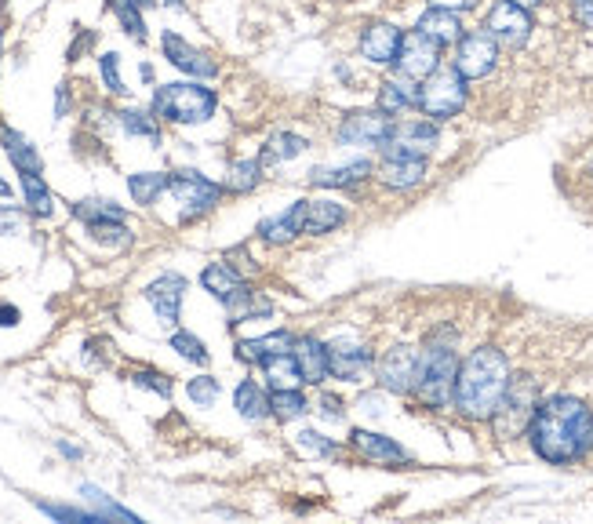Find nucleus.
<instances>
[{
	"label": "nucleus",
	"instance_id": "55",
	"mask_svg": "<svg viewBox=\"0 0 593 524\" xmlns=\"http://www.w3.org/2000/svg\"><path fill=\"white\" fill-rule=\"evenodd\" d=\"M0 197H11V182L0 179Z\"/></svg>",
	"mask_w": 593,
	"mask_h": 524
},
{
	"label": "nucleus",
	"instance_id": "48",
	"mask_svg": "<svg viewBox=\"0 0 593 524\" xmlns=\"http://www.w3.org/2000/svg\"><path fill=\"white\" fill-rule=\"evenodd\" d=\"M321 408H324V415H328V419H342V415H346V408H342V401L335 397V393H324Z\"/></svg>",
	"mask_w": 593,
	"mask_h": 524
},
{
	"label": "nucleus",
	"instance_id": "21",
	"mask_svg": "<svg viewBox=\"0 0 593 524\" xmlns=\"http://www.w3.org/2000/svg\"><path fill=\"white\" fill-rule=\"evenodd\" d=\"M415 30H423L430 41H437L441 48H455L459 44V37H463V19H459V11H448V8H426L423 19H419V26Z\"/></svg>",
	"mask_w": 593,
	"mask_h": 524
},
{
	"label": "nucleus",
	"instance_id": "6",
	"mask_svg": "<svg viewBox=\"0 0 593 524\" xmlns=\"http://www.w3.org/2000/svg\"><path fill=\"white\" fill-rule=\"evenodd\" d=\"M168 193L179 201L182 208V219H201L222 201V186L212 182L208 175L193 172V168H182V172H171L168 175Z\"/></svg>",
	"mask_w": 593,
	"mask_h": 524
},
{
	"label": "nucleus",
	"instance_id": "7",
	"mask_svg": "<svg viewBox=\"0 0 593 524\" xmlns=\"http://www.w3.org/2000/svg\"><path fill=\"white\" fill-rule=\"evenodd\" d=\"M535 404H539V386H535V379H528V375H524V383L521 379H513L510 390H506V397H503V404H499V412L492 415L495 434L517 437L521 430H528Z\"/></svg>",
	"mask_w": 593,
	"mask_h": 524
},
{
	"label": "nucleus",
	"instance_id": "49",
	"mask_svg": "<svg viewBox=\"0 0 593 524\" xmlns=\"http://www.w3.org/2000/svg\"><path fill=\"white\" fill-rule=\"evenodd\" d=\"M430 4H433V8H448V11H459V15H463V11L477 8L481 0H430Z\"/></svg>",
	"mask_w": 593,
	"mask_h": 524
},
{
	"label": "nucleus",
	"instance_id": "28",
	"mask_svg": "<svg viewBox=\"0 0 593 524\" xmlns=\"http://www.w3.org/2000/svg\"><path fill=\"white\" fill-rule=\"evenodd\" d=\"M262 372H266V383H270L273 390H292V386L306 383V379H302V368H299V361H295L292 350L266 357V361H262Z\"/></svg>",
	"mask_w": 593,
	"mask_h": 524
},
{
	"label": "nucleus",
	"instance_id": "58",
	"mask_svg": "<svg viewBox=\"0 0 593 524\" xmlns=\"http://www.w3.org/2000/svg\"><path fill=\"white\" fill-rule=\"evenodd\" d=\"M590 168H593V164H590Z\"/></svg>",
	"mask_w": 593,
	"mask_h": 524
},
{
	"label": "nucleus",
	"instance_id": "17",
	"mask_svg": "<svg viewBox=\"0 0 593 524\" xmlns=\"http://www.w3.org/2000/svg\"><path fill=\"white\" fill-rule=\"evenodd\" d=\"M401 37L404 33L397 30V26H390V22H368L361 30V55L372 66H390L393 59H397V51H401Z\"/></svg>",
	"mask_w": 593,
	"mask_h": 524
},
{
	"label": "nucleus",
	"instance_id": "35",
	"mask_svg": "<svg viewBox=\"0 0 593 524\" xmlns=\"http://www.w3.org/2000/svg\"><path fill=\"white\" fill-rule=\"evenodd\" d=\"M110 11L117 15L121 30L128 33L131 41L146 44V19H142V4H139V0H110Z\"/></svg>",
	"mask_w": 593,
	"mask_h": 524
},
{
	"label": "nucleus",
	"instance_id": "54",
	"mask_svg": "<svg viewBox=\"0 0 593 524\" xmlns=\"http://www.w3.org/2000/svg\"><path fill=\"white\" fill-rule=\"evenodd\" d=\"M510 4H517V8H524V11H535L543 0H510Z\"/></svg>",
	"mask_w": 593,
	"mask_h": 524
},
{
	"label": "nucleus",
	"instance_id": "5",
	"mask_svg": "<svg viewBox=\"0 0 593 524\" xmlns=\"http://www.w3.org/2000/svg\"><path fill=\"white\" fill-rule=\"evenodd\" d=\"M466 106V77L459 70H437L419 81V110L430 121H448Z\"/></svg>",
	"mask_w": 593,
	"mask_h": 524
},
{
	"label": "nucleus",
	"instance_id": "8",
	"mask_svg": "<svg viewBox=\"0 0 593 524\" xmlns=\"http://www.w3.org/2000/svg\"><path fill=\"white\" fill-rule=\"evenodd\" d=\"M532 30H535L532 11L517 8L510 0H499V4L488 11V19H484V33L506 51H521L524 44L532 41Z\"/></svg>",
	"mask_w": 593,
	"mask_h": 524
},
{
	"label": "nucleus",
	"instance_id": "57",
	"mask_svg": "<svg viewBox=\"0 0 593 524\" xmlns=\"http://www.w3.org/2000/svg\"><path fill=\"white\" fill-rule=\"evenodd\" d=\"M171 4H182V0H171Z\"/></svg>",
	"mask_w": 593,
	"mask_h": 524
},
{
	"label": "nucleus",
	"instance_id": "46",
	"mask_svg": "<svg viewBox=\"0 0 593 524\" xmlns=\"http://www.w3.org/2000/svg\"><path fill=\"white\" fill-rule=\"evenodd\" d=\"M37 510L55 521H102L95 510H77V506H59V503H37Z\"/></svg>",
	"mask_w": 593,
	"mask_h": 524
},
{
	"label": "nucleus",
	"instance_id": "51",
	"mask_svg": "<svg viewBox=\"0 0 593 524\" xmlns=\"http://www.w3.org/2000/svg\"><path fill=\"white\" fill-rule=\"evenodd\" d=\"M572 11L583 26H593V0H572Z\"/></svg>",
	"mask_w": 593,
	"mask_h": 524
},
{
	"label": "nucleus",
	"instance_id": "56",
	"mask_svg": "<svg viewBox=\"0 0 593 524\" xmlns=\"http://www.w3.org/2000/svg\"><path fill=\"white\" fill-rule=\"evenodd\" d=\"M139 4H142V8H150V4H153V0H139Z\"/></svg>",
	"mask_w": 593,
	"mask_h": 524
},
{
	"label": "nucleus",
	"instance_id": "43",
	"mask_svg": "<svg viewBox=\"0 0 593 524\" xmlns=\"http://www.w3.org/2000/svg\"><path fill=\"white\" fill-rule=\"evenodd\" d=\"M295 444H299L302 455H310V459H324V455L335 452V441L332 437L317 434V430H302L299 437H295Z\"/></svg>",
	"mask_w": 593,
	"mask_h": 524
},
{
	"label": "nucleus",
	"instance_id": "29",
	"mask_svg": "<svg viewBox=\"0 0 593 524\" xmlns=\"http://www.w3.org/2000/svg\"><path fill=\"white\" fill-rule=\"evenodd\" d=\"M372 175V161H350L342 164V168H317L310 172L313 186H335V190H346V186H357Z\"/></svg>",
	"mask_w": 593,
	"mask_h": 524
},
{
	"label": "nucleus",
	"instance_id": "26",
	"mask_svg": "<svg viewBox=\"0 0 593 524\" xmlns=\"http://www.w3.org/2000/svg\"><path fill=\"white\" fill-rule=\"evenodd\" d=\"M295 346V335L292 332H270V335H259V339H244V343H237V357L241 361H255L262 364L266 357H273V353H288Z\"/></svg>",
	"mask_w": 593,
	"mask_h": 524
},
{
	"label": "nucleus",
	"instance_id": "9",
	"mask_svg": "<svg viewBox=\"0 0 593 524\" xmlns=\"http://www.w3.org/2000/svg\"><path fill=\"white\" fill-rule=\"evenodd\" d=\"M452 66L463 73L466 81H484V77H492L495 66H499V44H495L484 30L463 33L459 44H455Z\"/></svg>",
	"mask_w": 593,
	"mask_h": 524
},
{
	"label": "nucleus",
	"instance_id": "19",
	"mask_svg": "<svg viewBox=\"0 0 593 524\" xmlns=\"http://www.w3.org/2000/svg\"><path fill=\"white\" fill-rule=\"evenodd\" d=\"M379 110L382 113H408V110H419V81H412V77H404V73H397V77H386V81L379 84Z\"/></svg>",
	"mask_w": 593,
	"mask_h": 524
},
{
	"label": "nucleus",
	"instance_id": "10",
	"mask_svg": "<svg viewBox=\"0 0 593 524\" xmlns=\"http://www.w3.org/2000/svg\"><path fill=\"white\" fill-rule=\"evenodd\" d=\"M441 44L430 41L423 30H412L401 37V51H397V73L412 77V81H426L430 73L441 70Z\"/></svg>",
	"mask_w": 593,
	"mask_h": 524
},
{
	"label": "nucleus",
	"instance_id": "32",
	"mask_svg": "<svg viewBox=\"0 0 593 524\" xmlns=\"http://www.w3.org/2000/svg\"><path fill=\"white\" fill-rule=\"evenodd\" d=\"M310 150V142L295 135V131H277L270 142H266V153H262V161L266 164H284V161H295L302 153Z\"/></svg>",
	"mask_w": 593,
	"mask_h": 524
},
{
	"label": "nucleus",
	"instance_id": "14",
	"mask_svg": "<svg viewBox=\"0 0 593 524\" xmlns=\"http://www.w3.org/2000/svg\"><path fill=\"white\" fill-rule=\"evenodd\" d=\"M288 219H292L295 233H310V237H321V233H332L346 212H342V204L335 201H295L288 208Z\"/></svg>",
	"mask_w": 593,
	"mask_h": 524
},
{
	"label": "nucleus",
	"instance_id": "37",
	"mask_svg": "<svg viewBox=\"0 0 593 524\" xmlns=\"http://www.w3.org/2000/svg\"><path fill=\"white\" fill-rule=\"evenodd\" d=\"M262 179V161H233L226 172V190L230 193H252Z\"/></svg>",
	"mask_w": 593,
	"mask_h": 524
},
{
	"label": "nucleus",
	"instance_id": "27",
	"mask_svg": "<svg viewBox=\"0 0 593 524\" xmlns=\"http://www.w3.org/2000/svg\"><path fill=\"white\" fill-rule=\"evenodd\" d=\"M233 408H237V415H241L244 423H262V419L270 415V397L262 393L259 383L244 379V383L233 390Z\"/></svg>",
	"mask_w": 593,
	"mask_h": 524
},
{
	"label": "nucleus",
	"instance_id": "42",
	"mask_svg": "<svg viewBox=\"0 0 593 524\" xmlns=\"http://www.w3.org/2000/svg\"><path fill=\"white\" fill-rule=\"evenodd\" d=\"M259 237L266 244H288L292 237H299L292 226V219H288V212L284 215H273V219H262L259 222Z\"/></svg>",
	"mask_w": 593,
	"mask_h": 524
},
{
	"label": "nucleus",
	"instance_id": "40",
	"mask_svg": "<svg viewBox=\"0 0 593 524\" xmlns=\"http://www.w3.org/2000/svg\"><path fill=\"white\" fill-rule=\"evenodd\" d=\"M168 346H171L175 353H179L182 361H190V364H208V361H212V353H208V346H204L193 332H175V335L168 339Z\"/></svg>",
	"mask_w": 593,
	"mask_h": 524
},
{
	"label": "nucleus",
	"instance_id": "36",
	"mask_svg": "<svg viewBox=\"0 0 593 524\" xmlns=\"http://www.w3.org/2000/svg\"><path fill=\"white\" fill-rule=\"evenodd\" d=\"M306 408H310V404H306V397L299 393V386H292V390H273L270 393V415H277L281 423H292V419H299Z\"/></svg>",
	"mask_w": 593,
	"mask_h": 524
},
{
	"label": "nucleus",
	"instance_id": "31",
	"mask_svg": "<svg viewBox=\"0 0 593 524\" xmlns=\"http://www.w3.org/2000/svg\"><path fill=\"white\" fill-rule=\"evenodd\" d=\"M164 190H168V175H164V172H135V175H128L131 201L142 204V208L157 204V197H161Z\"/></svg>",
	"mask_w": 593,
	"mask_h": 524
},
{
	"label": "nucleus",
	"instance_id": "25",
	"mask_svg": "<svg viewBox=\"0 0 593 524\" xmlns=\"http://www.w3.org/2000/svg\"><path fill=\"white\" fill-rule=\"evenodd\" d=\"M201 284H204V292L212 295V299H219L222 306L230 303L233 295L244 288L241 273L233 270L230 262H208V266H204V273H201Z\"/></svg>",
	"mask_w": 593,
	"mask_h": 524
},
{
	"label": "nucleus",
	"instance_id": "44",
	"mask_svg": "<svg viewBox=\"0 0 593 524\" xmlns=\"http://www.w3.org/2000/svg\"><path fill=\"white\" fill-rule=\"evenodd\" d=\"M128 379L139 386V390H150V393H157V397H171V379L164 372H153V368H139V372H131Z\"/></svg>",
	"mask_w": 593,
	"mask_h": 524
},
{
	"label": "nucleus",
	"instance_id": "13",
	"mask_svg": "<svg viewBox=\"0 0 593 524\" xmlns=\"http://www.w3.org/2000/svg\"><path fill=\"white\" fill-rule=\"evenodd\" d=\"M186 292H190V281L182 273H161L153 284H146V303L153 306L157 321L161 324H179L182 317V303H186Z\"/></svg>",
	"mask_w": 593,
	"mask_h": 524
},
{
	"label": "nucleus",
	"instance_id": "1",
	"mask_svg": "<svg viewBox=\"0 0 593 524\" xmlns=\"http://www.w3.org/2000/svg\"><path fill=\"white\" fill-rule=\"evenodd\" d=\"M528 444L539 459L553 466L579 463L593 448V408L579 397L557 393L535 404L532 423H528Z\"/></svg>",
	"mask_w": 593,
	"mask_h": 524
},
{
	"label": "nucleus",
	"instance_id": "41",
	"mask_svg": "<svg viewBox=\"0 0 593 524\" xmlns=\"http://www.w3.org/2000/svg\"><path fill=\"white\" fill-rule=\"evenodd\" d=\"M219 393H222V386L215 375H197V379L186 383V397H190L197 408H212V404L219 401Z\"/></svg>",
	"mask_w": 593,
	"mask_h": 524
},
{
	"label": "nucleus",
	"instance_id": "33",
	"mask_svg": "<svg viewBox=\"0 0 593 524\" xmlns=\"http://www.w3.org/2000/svg\"><path fill=\"white\" fill-rule=\"evenodd\" d=\"M117 121L128 135L135 139H146L150 146H161V124H157V113H142V110H121Z\"/></svg>",
	"mask_w": 593,
	"mask_h": 524
},
{
	"label": "nucleus",
	"instance_id": "23",
	"mask_svg": "<svg viewBox=\"0 0 593 524\" xmlns=\"http://www.w3.org/2000/svg\"><path fill=\"white\" fill-rule=\"evenodd\" d=\"M295 361H299L302 368V379L306 383H324L328 375H332V368H328V346L321 343V339H313V335H306V339H295L292 346Z\"/></svg>",
	"mask_w": 593,
	"mask_h": 524
},
{
	"label": "nucleus",
	"instance_id": "53",
	"mask_svg": "<svg viewBox=\"0 0 593 524\" xmlns=\"http://www.w3.org/2000/svg\"><path fill=\"white\" fill-rule=\"evenodd\" d=\"M59 452L66 455V459H70V463H77V459H81V448H77V444H70V441H59Z\"/></svg>",
	"mask_w": 593,
	"mask_h": 524
},
{
	"label": "nucleus",
	"instance_id": "52",
	"mask_svg": "<svg viewBox=\"0 0 593 524\" xmlns=\"http://www.w3.org/2000/svg\"><path fill=\"white\" fill-rule=\"evenodd\" d=\"M66 110H70V95H66V88L55 91V117H66Z\"/></svg>",
	"mask_w": 593,
	"mask_h": 524
},
{
	"label": "nucleus",
	"instance_id": "4",
	"mask_svg": "<svg viewBox=\"0 0 593 524\" xmlns=\"http://www.w3.org/2000/svg\"><path fill=\"white\" fill-rule=\"evenodd\" d=\"M455 375H459V357L452 346H430L419 361L415 375V393L426 408H448L455 401Z\"/></svg>",
	"mask_w": 593,
	"mask_h": 524
},
{
	"label": "nucleus",
	"instance_id": "47",
	"mask_svg": "<svg viewBox=\"0 0 593 524\" xmlns=\"http://www.w3.org/2000/svg\"><path fill=\"white\" fill-rule=\"evenodd\" d=\"M26 226V212L15 204H0V237H15Z\"/></svg>",
	"mask_w": 593,
	"mask_h": 524
},
{
	"label": "nucleus",
	"instance_id": "20",
	"mask_svg": "<svg viewBox=\"0 0 593 524\" xmlns=\"http://www.w3.org/2000/svg\"><path fill=\"white\" fill-rule=\"evenodd\" d=\"M0 146L8 153L11 168L19 175H44V157L26 135H19L15 128H0Z\"/></svg>",
	"mask_w": 593,
	"mask_h": 524
},
{
	"label": "nucleus",
	"instance_id": "45",
	"mask_svg": "<svg viewBox=\"0 0 593 524\" xmlns=\"http://www.w3.org/2000/svg\"><path fill=\"white\" fill-rule=\"evenodd\" d=\"M99 73H102V84H106V91L110 95H124V81H121V59L113 55V51H106V55H99Z\"/></svg>",
	"mask_w": 593,
	"mask_h": 524
},
{
	"label": "nucleus",
	"instance_id": "3",
	"mask_svg": "<svg viewBox=\"0 0 593 524\" xmlns=\"http://www.w3.org/2000/svg\"><path fill=\"white\" fill-rule=\"evenodd\" d=\"M219 110V95L197 81L161 84L153 91V113L171 124H204Z\"/></svg>",
	"mask_w": 593,
	"mask_h": 524
},
{
	"label": "nucleus",
	"instance_id": "24",
	"mask_svg": "<svg viewBox=\"0 0 593 524\" xmlns=\"http://www.w3.org/2000/svg\"><path fill=\"white\" fill-rule=\"evenodd\" d=\"M350 437H353V448L361 455H368V459H375V463H412V455L404 452L393 437L372 434V430H353Z\"/></svg>",
	"mask_w": 593,
	"mask_h": 524
},
{
	"label": "nucleus",
	"instance_id": "15",
	"mask_svg": "<svg viewBox=\"0 0 593 524\" xmlns=\"http://www.w3.org/2000/svg\"><path fill=\"white\" fill-rule=\"evenodd\" d=\"M441 131L437 121H401L393 124L390 139H386V153H404V157H426L437 146Z\"/></svg>",
	"mask_w": 593,
	"mask_h": 524
},
{
	"label": "nucleus",
	"instance_id": "16",
	"mask_svg": "<svg viewBox=\"0 0 593 524\" xmlns=\"http://www.w3.org/2000/svg\"><path fill=\"white\" fill-rule=\"evenodd\" d=\"M161 51H164V59H168L175 70L190 73V77H215V73H219V62H215L208 51L193 48L190 41H182L179 33H171V30L164 33Z\"/></svg>",
	"mask_w": 593,
	"mask_h": 524
},
{
	"label": "nucleus",
	"instance_id": "39",
	"mask_svg": "<svg viewBox=\"0 0 593 524\" xmlns=\"http://www.w3.org/2000/svg\"><path fill=\"white\" fill-rule=\"evenodd\" d=\"M81 495H84V503L95 506V514H99V517H121V521H139V517L131 514L128 506H117L110 495L102 492V488H95V484H81Z\"/></svg>",
	"mask_w": 593,
	"mask_h": 524
},
{
	"label": "nucleus",
	"instance_id": "22",
	"mask_svg": "<svg viewBox=\"0 0 593 524\" xmlns=\"http://www.w3.org/2000/svg\"><path fill=\"white\" fill-rule=\"evenodd\" d=\"M328 368H332L335 379H346V383H361L368 368H372V350L364 346H328Z\"/></svg>",
	"mask_w": 593,
	"mask_h": 524
},
{
	"label": "nucleus",
	"instance_id": "34",
	"mask_svg": "<svg viewBox=\"0 0 593 524\" xmlns=\"http://www.w3.org/2000/svg\"><path fill=\"white\" fill-rule=\"evenodd\" d=\"M73 219H81L84 226H91V222H110V219H124V208L121 204L106 201V197H88V201H77L70 208Z\"/></svg>",
	"mask_w": 593,
	"mask_h": 524
},
{
	"label": "nucleus",
	"instance_id": "30",
	"mask_svg": "<svg viewBox=\"0 0 593 524\" xmlns=\"http://www.w3.org/2000/svg\"><path fill=\"white\" fill-rule=\"evenodd\" d=\"M22 182V197H26V208L37 219H51L55 215V193L48 190L44 175H19Z\"/></svg>",
	"mask_w": 593,
	"mask_h": 524
},
{
	"label": "nucleus",
	"instance_id": "11",
	"mask_svg": "<svg viewBox=\"0 0 593 524\" xmlns=\"http://www.w3.org/2000/svg\"><path fill=\"white\" fill-rule=\"evenodd\" d=\"M419 361H423V353L415 350V346H390V350L379 357V364H375V379H379L382 390L408 393V390H415Z\"/></svg>",
	"mask_w": 593,
	"mask_h": 524
},
{
	"label": "nucleus",
	"instance_id": "18",
	"mask_svg": "<svg viewBox=\"0 0 593 524\" xmlns=\"http://www.w3.org/2000/svg\"><path fill=\"white\" fill-rule=\"evenodd\" d=\"M379 179L390 190H412L426 179V157H404V153H386L379 164Z\"/></svg>",
	"mask_w": 593,
	"mask_h": 524
},
{
	"label": "nucleus",
	"instance_id": "2",
	"mask_svg": "<svg viewBox=\"0 0 593 524\" xmlns=\"http://www.w3.org/2000/svg\"><path fill=\"white\" fill-rule=\"evenodd\" d=\"M513 383L510 361L499 346H477L455 375V412L466 419H492Z\"/></svg>",
	"mask_w": 593,
	"mask_h": 524
},
{
	"label": "nucleus",
	"instance_id": "50",
	"mask_svg": "<svg viewBox=\"0 0 593 524\" xmlns=\"http://www.w3.org/2000/svg\"><path fill=\"white\" fill-rule=\"evenodd\" d=\"M22 321V313H19V306H11V303H0V328H15V324Z\"/></svg>",
	"mask_w": 593,
	"mask_h": 524
},
{
	"label": "nucleus",
	"instance_id": "12",
	"mask_svg": "<svg viewBox=\"0 0 593 524\" xmlns=\"http://www.w3.org/2000/svg\"><path fill=\"white\" fill-rule=\"evenodd\" d=\"M390 131H393L390 113L361 110V113H350V117L339 124L335 139H339L342 146H386Z\"/></svg>",
	"mask_w": 593,
	"mask_h": 524
},
{
	"label": "nucleus",
	"instance_id": "38",
	"mask_svg": "<svg viewBox=\"0 0 593 524\" xmlns=\"http://www.w3.org/2000/svg\"><path fill=\"white\" fill-rule=\"evenodd\" d=\"M88 233L95 237L99 244H106V248H113V252H121V248H128L131 244V230L124 226V219H110V222H91Z\"/></svg>",
	"mask_w": 593,
	"mask_h": 524
}]
</instances>
